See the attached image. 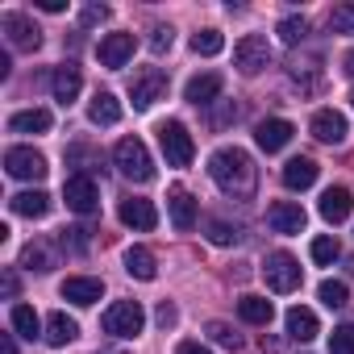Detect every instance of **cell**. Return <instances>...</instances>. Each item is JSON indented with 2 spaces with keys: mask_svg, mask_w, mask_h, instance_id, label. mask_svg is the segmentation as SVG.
Returning <instances> with one entry per match:
<instances>
[{
  "mask_svg": "<svg viewBox=\"0 0 354 354\" xmlns=\"http://www.w3.org/2000/svg\"><path fill=\"white\" fill-rule=\"evenodd\" d=\"M209 175H213V184H217L230 201H250L254 188H259V167H254V158H250L246 150H238V146L213 150Z\"/></svg>",
  "mask_w": 354,
  "mask_h": 354,
  "instance_id": "1",
  "label": "cell"
},
{
  "mask_svg": "<svg viewBox=\"0 0 354 354\" xmlns=\"http://www.w3.org/2000/svg\"><path fill=\"white\" fill-rule=\"evenodd\" d=\"M113 162H117V171L125 175V180H133V184H150L154 180V158H150V150H146L142 138H121L113 146Z\"/></svg>",
  "mask_w": 354,
  "mask_h": 354,
  "instance_id": "2",
  "label": "cell"
},
{
  "mask_svg": "<svg viewBox=\"0 0 354 354\" xmlns=\"http://www.w3.org/2000/svg\"><path fill=\"white\" fill-rule=\"evenodd\" d=\"M158 146L167 154V167H188L196 158V142L184 121H162L158 125Z\"/></svg>",
  "mask_w": 354,
  "mask_h": 354,
  "instance_id": "3",
  "label": "cell"
},
{
  "mask_svg": "<svg viewBox=\"0 0 354 354\" xmlns=\"http://www.w3.org/2000/svg\"><path fill=\"white\" fill-rule=\"evenodd\" d=\"M142 325H146V313H142L138 300H117V304H109L104 317H100V329L113 333V337H138Z\"/></svg>",
  "mask_w": 354,
  "mask_h": 354,
  "instance_id": "4",
  "label": "cell"
},
{
  "mask_svg": "<svg viewBox=\"0 0 354 354\" xmlns=\"http://www.w3.org/2000/svg\"><path fill=\"white\" fill-rule=\"evenodd\" d=\"M263 279H267V288H271V292H279V296H283V292H296L304 275H300V263H296L288 250H271V254H267V263H263Z\"/></svg>",
  "mask_w": 354,
  "mask_h": 354,
  "instance_id": "5",
  "label": "cell"
},
{
  "mask_svg": "<svg viewBox=\"0 0 354 354\" xmlns=\"http://www.w3.org/2000/svg\"><path fill=\"white\" fill-rule=\"evenodd\" d=\"M63 201H67V209L71 213H80V217H92L96 209H100V188H96V180L92 175H67V184H63Z\"/></svg>",
  "mask_w": 354,
  "mask_h": 354,
  "instance_id": "6",
  "label": "cell"
},
{
  "mask_svg": "<svg viewBox=\"0 0 354 354\" xmlns=\"http://www.w3.org/2000/svg\"><path fill=\"white\" fill-rule=\"evenodd\" d=\"M234 67L242 75H259L263 67H271V42L263 34H246L238 46H234Z\"/></svg>",
  "mask_w": 354,
  "mask_h": 354,
  "instance_id": "7",
  "label": "cell"
},
{
  "mask_svg": "<svg viewBox=\"0 0 354 354\" xmlns=\"http://www.w3.org/2000/svg\"><path fill=\"white\" fill-rule=\"evenodd\" d=\"M167 84H171V80H167L158 67L138 71V75H133V84H129V100H133V109H142V113H146V109H154V104L167 96Z\"/></svg>",
  "mask_w": 354,
  "mask_h": 354,
  "instance_id": "8",
  "label": "cell"
},
{
  "mask_svg": "<svg viewBox=\"0 0 354 354\" xmlns=\"http://www.w3.org/2000/svg\"><path fill=\"white\" fill-rule=\"evenodd\" d=\"M0 34L9 38L13 50H26V55H34V50L42 46V30H38L26 13H5V17H0Z\"/></svg>",
  "mask_w": 354,
  "mask_h": 354,
  "instance_id": "9",
  "label": "cell"
},
{
  "mask_svg": "<svg viewBox=\"0 0 354 354\" xmlns=\"http://www.w3.org/2000/svg\"><path fill=\"white\" fill-rule=\"evenodd\" d=\"M5 171L13 175V180H42L50 167H46V158L34 146H13V150H5Z\"/></svg>",
  "mask_w": 354,
  "mask_h": 354,
  "instance_id": "10",
  "label": "cell"
},
{
  "mask_svg": "<svg viewBox=\"0 0 354 354\" xmlns=\"http://www.w3.org/2000/svg\"><path fill=\"white\" fill-rule=\"evenodd\" d=\"M308 129H313V138L317 142H325V146H342L346 142V117L337 113V109H317L313 113V121H308Z\"/></svg>",
  "mask_w": 354,
  "mask_h": 354,
  "instance_id": "11",
  "label": "cell"
},
{
  "mask_svg": "<svg viewBox=\"0 0 354 354\" xmlns=\"http://www.w3.org/2000/svg\"><path fill=\"white\" fill-rule=\"evenodd\" d=\"M59 296L71 300V304H80V308H88V304H96V300L104 296V283H100L96 275H67V279L59 283Z\"/></svg>",
  "mask_w": 354,
  "mask_h": 354,
  "instance_id": "12",
  "label": "cell"
},
{
  "mask_svg": "<svg viewBox=\"0 0 354 354\" xmlns=\"http://www.w3.org/2000/svg\"><path fill=\"white\" fill-rule=\"evenodd\" d=\"M267 225H271L275 234H304L308 217H304V209H300L296 201H275V205L267 209Z\"/></svg>",
  "mask_w": 354,
  "mask_h": 354,
  "instance_id": "13",
  "label": "cell"
},
{
  "mask_svg": "<svg viewBox=\"0 0 354 354\" xmlns=\"http://www.w3.org/2000/svg\"><path fill=\"white\" fill-rule=\"evenodd\" d=\"M133 34H104L100 38V67H109V71H117V67H125L129 59H133Z\"/></svg>",
  "mask_w": 354,
  "mask_h": 354,
  "instance_id": "14",
  "label": "cell"
},
{
  "mask_svg": "<svg viewBox=\"0 0 354 354\" xmlns=\"http://www.w3.org/2000/svg\"><path fill=\"white\" fill-rule=\"evenodd\" d=\"M292 121H283V117H267V121H259L254 125V142H259V150H267V154H275V150H283L288 142H292Z\"/></svg>",
  "mask_w": 354,
  "mask_h": 354,
  "instance_id": "15",
  "label": "cell"
},
{
  "mask_svg": "<svg viewBox=\"0 0 354 354\" xmlns=\"http://www.w3.org/2000/svg\"><path fill=\"white\" fill-rule=\"evenodd\" d=\"M221 88H225V80H221L217 71H205V75H192V80H188L184 96H188V104H196V109H209V104H217Z\"/></svg>",
  "mask_w": 354,
  "mask_h": 354,
  "instance_id": "16",
  "label": "cell"
},
{
  "mask_svg": "<svg viewBox=\"0 0 354 354\" xmlns=\"http://www.w3.org/2000/svg\"><path fill=\"white\" fill-rule=\"evenodd\" d=\"M167 213H171V225L175 230H192L196 225V196L188 192V188H171L167 192Z\"/></svg>",
  "mask_w": 354,
  "mask_h": 354,
  "instance_id": "17",
  "label": "cell"
},
{
  "mask_svg": "<svg viewBox=\"0 0 354 354\" xmlns=\"http://www.w3.org/2000/svg\"><path fill=\"white\" fill-rule=\"evenodd\" d=\"M117 217H121V225H129V230H142V234H150L154 225H158V213H154V205L150 201H121V209H117Z\"/></svg>",
  "mask_w": 354,
  "mask_h": 354,
  "instance_id": "18",
  "label": "cell"
},
{
  "mask_svg": "<svg viewBox=\"0 0 354 354\" xmlns=\"http://www.w3.org/2000/svg\"><path fill=\"white\" fill-rule=\"evenodd\" d=\"M317 171H321V167H317L313 158H304V154H300V158H288V162H283V188H292V192L313 188V184H317Z\"/></svg>",
  "mask_w": 354,
  "mask_h": 354,
  "instance_id": "19",
  "label": "cell"
},
{
  "mask_svg": "<svg viewBox=\"0 0 354 354\" xmlns=\"http://www.w3.org/2000/svg\"><path fill=\"white\" fill-rule=\"evenodd\" d=\"M288 337L292 342H313L317 333H321V321H317V313L313 308H304V304H296V308H288Z\"/></svg>",
  "mask_w": 354,
  "mask_h": 354,
  "instance_id": "20",
  "label": "cell"
},
{
  "mask_svg": "<svg viewBox=\"0 0 354 354\" xmlns=\"http://www.w3.org/2000/svg\"><path fill=\"white\" fill-rule=\"evenodd\" d=\"M80 88H84V75H80V67H71V63L50 75V92H55L59 104H71V100L80 96Z\"/></svg>",
  "mask_w": 354,
  "mask_h": 354,
  "instance_id": "21",
  "label": "cell"
},
{
  "mask_svg": "<svg viewBox=\"0 0 354 354\" xmlns=\"http://www.w3.org/2000/svg\"><path fill=\"white\" fill-rule=\"evenodd\" d=\"M350 209H354L350 188H329V192L321 196V217H325L329 225H342V221L350 217Z\"/></svg>",
  "mask_w": 354,
  "mask_h": 354,
  "instance_id": "22",
  "label": "cell"
},
{
  "mask_svg": "<svg viewBox=\"0 0 354 354\" xmlns=\"http://www.w3.org/2000/svg\"><path fill=\"white\" fill-rule=\"evenodd\" d=\"M9 209L17 213V217H30V221H42L46 213H50V196L38 188V192H17L13 201H9Z\"/></svg>",
  "mask_w": 354,
  "mask_h": 354,
  "instance_id": "23",
  "label": "cell"
},
{
  "mask_svg": "<svg viewBox=\"0 0 354 354\" xmlns=\"http://www.w3.org/2000/svg\"><path fill=\"white\" fill-rule=\"evenodd\" d=\"M88 117H92V125H117L121 121V100L113 92H96L92 104H88Z\"/></svg>",
  "mask_w": 354,
  "mask_h": 354,
  "instance_id": "24",
  "label": "cell"
},
{
  "mask_svg": "<svg viewBox=\"0 0 354 354\" xmlns=\"http://www.w3.org/2000/svg\"><path fill=\"white\" fill-rule=\"evenodd\" d=\"M238 317H242L246 325H271L275 304H271L267 296H242V300H238Z\"/></svg>",
  "mask_w": 354,
  "mask_h": 354,
  "instance_id": "25",
  "label": "cell"
},
{
  "mask_svg": "<svg viewBox=\"0 0 354 354\" xmlns=\"http://www.w3.org/2000/svg\"><path fill=\"white\" fill-rule=\"evenodd\" d=\"M59 263V250L50 246V242H30L26 250H21V267L26 271H50Z\"/></svg>",
  "mask_w": 354,
  "mask_h": 354,
  "instance_id": "26",
  "label": "cell"
},
{
  "mask_svg": "<svg viewBox=\"0 0 354 354\" xmlns=\"http://www.w3.org/2000/svg\"><path fill=\"white\" fill-rule=\"evenodd\" d=\"M125 271H129L133 279H146V283H150V279L158 275V263H154V254H150L146 246H129V250H125Z\"/></svg>",
  "mask_w": 354,
  "mask_h": 354,
  "instance_id": "27",
  "label": "cell"
},
{
  "mask_svg": "<svg viewBox=\"0 0 354 354\" xmlns=\"http://www.w3.org/2000/svg\"><path fill=\"white\" fill-rule=\"evenodd\" d=\"M50 346H67V342H75L80 337V325L67 317V313H50L46 317V333H42Z\"/></svg>",
  "mask_w": 354,
  "mask_h": 354,
  "instance_id": "28",
  "label": "cell"
},
{
  "mask_svg": "<svg viewBox=\"0 0 354 354\" xmlns=\"http://www.w3.org/2000/svg\"><path fill=\"white\" fill-rule=\"evenodd\" d=\"M9 129H13V133H46V129H50V113H46V109L13 113V117H9Z\"/></svg>",
  "mask_w": 354,
  "mask_h": 354,
  "instance_id": "29",
  "label": "cell"
},
{
  "mask_svg": "<svg viewBox=\"0 0 354 354\" xmlns=\"http://www.w3.org/2000/svg\"><path fill=\"white\" fill-rule=\"evenodd\" d=\"M9 321H13V329L21 333V337H38V329H42V321H38V313L30 308V304H13V313H9Z\"/></svg>",
  "mask_w": 354,
  "mask_h": 354,
  "instance_id": "30",
  "label": "cell"
},
{
  "mask_svg": "<svg viewBox=\"0 0 354 354\" xmlns=\"http://www.w3.org/2000/svg\"><path fill=\"white\" fill-rule=\"evenodd\" d=\"M205 230H209V242H213V246H234V242L242 238V230L230 225V221H221V217H209Z\"/></svg>",
  "mask_w": 354,
  "mask_h": 354,
  "instance_id": "31",
  "label": "cell"
},
{
  "mask_svg": "<svg viewBox=\"0 0 354 354\" xmlns=\"http://www.w3.org/2000/svg\"><path fill=\"white\" fill-rule=\"evenodd\" d=\"M192 50L205 55V59H209V55H221V50H225V38H221L217 30H201V34H192Z\"/></svg>",
  "mask_w": 354,
  "mask_h": 354,
  "instance_id": "32",
  "label": "cell"
},
{
  "mask_svg": "<svg viewBox=\"0 0 354 354\" xmlns=\"http://www.w3.org/2000/svg\"><path fill=\"white\" fill-rule=\"evenodd\" d=\"M317 296H321V304H329V308H346V283L342 279H325L321 288H317Z\"/></svg>",
  "mask_w": 354,
  "mask_h": 354,
  "instance_id": "33",
  "label": "cell"
},
{
  "mask_svg": "<svg viewBox=\"0 0 354 354\" xmlns=\"http://www.w3.org/2000/svg\"><path fill=\"white\" fill-rule=\"evenodd\" d=\"M209 337L225 350H242V333H234V325H225V321H209Z\"/></svg>",
  "mask_w": 354,
  "mask_h": 354,
  "instance_id": "34",
  "label": "cell"
},
{
  "mask_svg": "<svg viewBox=\"0 0 354 354\" xmlns=\"http://www.w3.org/2000/svg\"><path fill=\"white\" fill-rule=\"evenodd\" d=\"M304 34H308V21H304V17H283V21H279V38H283L288 46H300Z\"/></svg>",
  "mask_w": 354,
  "mask_h": 354,
  "instance_id": "35",
  "label": "cell"
},
{
  "mask_svg": "<svg viewBox=\"0 0 354 354\" xmlns=\"http://www.w3.org/2000/svg\"><path fill=\"white\" fill-rule=\"evenodd\" d=\"M292 84H296L300 92H317V88H321V71H317L313 63H304V67L296 63V67H292Z\"/></svg>",
  "mask_w": 354,
  "mask_h": 354,
  "instance_id": "36",
  "label": "cell"
},
{
  "mask_svg": "<svg viewBox=\"0 0 354 354\" xmlns=\"http://www.w3.org/2000/svg\"><path fill=\"white\" fill-rule=\"evenodd\" d=\"M308 254H313V263H333L342 254V246H337V238H313Z\"/></svg>",
  "mask_w": 354,
  "mask_h": 354,
  "instance_id": "37",
  "label": "cell"
},
{
  "mask_svg": "<svg viewBox=\"0 0 354 354\" xmlns=\"http://www.w3.org/2000/svg\"><path fill=\"white\" fill-rule=\"evenodd\" d=\"M329 354H354V325H337L329 333Z\"/></svg>",
  "mask_w": 354,
  "mask_h": 354,
  "instance_id": "38",
  "label": "cell"
},
{
  "mask_svg": "<svg viewBox=\"0 0 354 354\" xmlns=\"http://www.w3.org/2000/svg\"><path fill=\"white\" fill-rule=\"evenodd\" d=\"M329 30L333 34H354V5H337L329 13Z\"/></svg>",
  "mask_w": 354,
  "mask_h": 354,
  "instance_id": "39",
  "label": "cell"
},
{
  "mask_svg": "<svg viewBox=\"0 0 354 354\" xmlns=\"http://www.w3.org/2000/svg\"><path fill=\"white\" fill-rule=\"evenodd\" d=\"M171 42H175V30H171V26H154V30H150V50H154V55H167Z\"/></svg>",
  "mask_w": 354,
  "mask_h": 354,
  "instance_id": "40",
  "label": "cell"
},
{
  "mask_svg": "<svg viewBox=\"0 0 354 354\" xmlns=\"http://www.w3.org/2000/svg\"><path fill=\"white\" fill-rule=\"evenodd\" d=\"M209 121H213V129H225V125H234V121H238V104H234V100H221V104L213 109V117H209Z\"/></svg>",
  "mask_w": 354,
  "mask_h": 354,
  "instance_id": "41",
  "label": "cell"
},
{
  "mask_svg": "<svg viewBox=\"0 0 354 354\" xmlns=\"http://www.w3.org/2000/svg\"><path fill=\"white\" fill-rule=\"evenodd\" d=\"M59 242H63V246L71 242V250H75V254H84V250H88V230H80V225H75V230H63V238H59Z\"/></svg>",
  "mask_w": 354,
  "mask_h": 354,
  "instance_id": "42",
  "label": "cell"
},
{
  "mask_svg": "<svg viewBox=\"0 0 354 354\" xmlns=\"http://www.w3.org/2000/svg\"><path fill=\"white\" fill-rule=\"evenodd\" d=\"M109 21V9L104 5H88L84 13H80V26H104Z\"/></svg>",
  "mask_w": 354,
  "mask_h": 354,
  "instance_id": "43",
  "label": "cell"
},
{
  "mask_svg": "<svg viewBox=\"0 0 354 354\" xmlns=\"http://www.w3.org/2000/svg\"><path fill=\"white\" fill-rule=\"evenodd\" d=\"M154 321H158L162 329H175V321H180V308L162 300V304H158V313H154Z\"/></svg>",
  "mask_w": 354,
  "mask_h": 354,
  "instance_id": "44",
  "label": "cell"
},
{
  "mask_svg": "<svg viewBox=\"0 0 354 354\" xmlns=\"http://www.w3.org/2000/svg\"><path fill=\"white\" fill-rule=\"evenodd\" d=\"M175 354H209L201 342H180V350H175Z\"/></svg>",
  "mask_w": 354,
  "mask_h": 354,
  "instance_id": "45",
  "label": "cell"
},
{
  "mask_svg": "<svg viewBox=\"0 0 354 354\" xmlns=\"http://www.w3.org/2000/svg\"><path fill=\"white\" fill-rule=\"evenodd\" d=\"M38 9H46V13H63L67 5H63V0H38Z\"/></svg>",
  "mask_w": 354,
  "mask_h": 354,
  "instance_id": "46",
  "label": "cell"
},
{
  "mask_svg": "<svg viewBox=\"0 0 354 354\" xmlns=\"http://www.w3.org/2000/svg\"><path fill=\"white\" fill-rule=\"evenodd\" d=\"M5 296H9V300L17 296V275H13V271H5Z\"/></svg>",
  "mask_w": 354,
  "mask_h": 354,
  "instance_id": "47",
  "label": "cell"
},
{
  "mask_svg": "<svg viewBox=\"0 0 354 354\" xmlns=\"http://www.w3.org/2000/svg\"><path fill=\"white\" fill-rule=\"evenodd\" d=\"M0 350H5V354H17V342H13V333H5V342H0Z\"/></svg>",
  "mask_w": 354,
  "mask_h": 354,
  "instance_id": "48",
  "label": "cell"
},
{
  "mask_svg": "<svg viewBox=\"0 0 354 354\" xmlns=\"http://www.w3.org/2000/svg\"><path fill=\"white\" fill-rule=\"evenodd\" d=\"M346 71H350V75H354V50H350V55H346Z\"/></svg>",
  "mask_w": 354,
  "mask_h": 354,
  "instance_id": "49",
  "label": "cell"
},
{
  "mask_svg": "<svg viewBox=\"0 0 354 354\" xmlns=\"http://www.w3.org/2000/svg\"><path fill=\"white\" fill-rule=\"evenodd\" d=\"M109 354H125V350H109Z\"/></svg>",
  "mask_w": 354,
  "mask_h": 354,
  "instance_id": "50",
  "label": "cell"
},
{
  "mask_svg": "<svg viewBox=\"0 0 354 354\" xmlns=\"http://www.w3.org/2000/svg\"><path fill=\"white\" fill-rule=\"evenodd\" d=\"M350 100H354V92H350Z\"/></svg>",
  "mask_w": 354,
  "mask_h": 354,
  "instance_id": "51",
  "label": "cell"
}]
</instances>
